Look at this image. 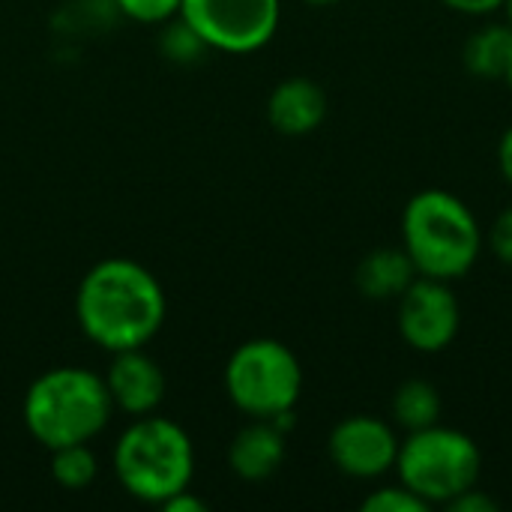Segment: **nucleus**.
Segmentation results:
<instances>
[{
	"label": "nucleus",
	"mask_w": 512,
	"mask_h": 512,
	"mask_svg": "<svg viewBox=\"0 0 512 512\" xmlns=\"http://www.w3.org/2000/svg\"><path fill=\"white\" fill-rule=\"evenodd\" d=\"M75 315L87 339L117 354L141 348L159 333L165 321V294L144 264L132 258H105L84 273Z\"/></svg>",
	"instance_id": "nucleus-1"
},
{
	"label": "nucleus",
	"mask_w": 512,
	"mask_h": 512,
	"mask_svg": "<svg viewBox=\"0 0 512 512\" xmlns=\"http://www.w3.org/2000/svg\"><path fill=\"white\" fill-rule=\"evenodd\" d=\"M213 51L249 54L264 48L282 18L279 0H183L180 15Z\"/></svg>",
	"instance_id": "nucleus-7"
},
{
	"label": "nucleus",
	"mask_w": 512,
	"mask_h": 512,
	"mask_svg": "<svg viewBox=\"0 0 512 512\" xmlns=\"http://www.w3.org/2000/svg\"><path fill=\"white\" fill-rule=\"evenodd\" d=\"M402 246L420 276L462 279L483 252V228L474 210L447 189L417 192L402 213Z\"/></svg>",
	"instance_id": "nucleus-2"
},
{
	"label": "nucleus",
	"mask_w": 512,
	"mask_h": 512,
	"mask_svg": "<svg viewBox=\"0 0 512 512\" xmlns=\"http://www.w3.org/2000/svg\"><path fill=\"white\" fill-rule=\"evenodd\" d=\"M228 399L255 420L294 411L303 390V369L294 351L276 339L243 342L225 366Z\"/></svg>",
	"instance_id": "nucleus-6"
},
{
	"label": "nucleus",
	"mask_w": 512,
	"mask_h": 512,
	"mask_svg": "<svg viewBox=\"0 0 512 512\" xmlns=\"http://www.w3.org/2000/svg\"><path fill=\"white\" fill-rule=\"evenodd\" d=\"M462 327L459 300L444 279L417 276L399 297V333L420 354L447 351Z\"/></svg>",
	"instance_id": "nucleus-8"
},
{
	"label": "nucleus",
	"mask_w": 512,
	"mask_h": 512,
	"mask_svg": "<svg viewBox=\"0 0 512 512\" xmlns=\"http://www.w3.org/2000/svg\"><path fill=\"white\" fill-rule=\"evenodd\" d=\"M285 462V432L273 420H255L237 432L228 450V465L240 480H270Z\"/></svg>",
	"instance_id": "nucleus-12"
},
{
	"label": "nucleus",
	"mask_w": 512,
	"mask_h": 512,
	"mask_svg": "<svg viewBox=\"0 0 512 512\" xmlns=\"http://www.w3.org/2000/svg\"><path fill=\"white\" fill-rule=\"evenodd\" d=\"M501 9H507V21L512 24V0H504V6Z\"/></svg>",
	"instance_id": "nucleus-27"
},
{
	"label": "nucleus",
	"mask_w": 512,
	"mask_h": 512,
	"mask_svg": "<svg viewBox=\"0 0 512 512\" xmlns=\"http://www.w3.org/2000/svg\"><path fill=\"white\" fill-rule=\"evenodd\" d=\"M417 267L411 261V255L405 252V246H381V249H372L360 264H357V273H354V282H357V291L366 297V300H399L408 285L417 279Z\"/></svg>",
	"instance_id": "nucleus-13"
},
{
	"label": "nucleus",
	"mask_w": 512,
	"mask_h": 512,
	"mask_svg": "<svg viewBox=\"0 0 512 512\" xmlns=\"http://www.w3.org/2000/svg\"><path fill=\"white\" fill-rule=\"evenodd\" d=\"M441 3L462 15H489L504 6V0H441Z\"/></svg>",
	"instance_id": "nucleus-22"
},
{
	"label": "nucleus",
	"mask_w": 512,
	"mask_h": 512,
	"mask_svg": "<svg viewBox=\"0 0 512 512\" xmlns=\"http://www.w3.org/2000/svg\"><path fill=\"white\" fill-rule=\"evenodd\" d=\"M309 6H333V3H339V0H306Z\"/></svg>",
	"instance_id": "nucleus-25"
},
{
	"label": "nucleus",
	"mask_w": 512,
	"mask_h": 512,
	"mask_svg": "<svg viewBox=\"0 0 512 512\" xmlns=\"http://www.w3.org/2000/svg\"><path fill=\"white\" fill-rule=\"evenodd\" d=\"M498 168H501L504 180L512 186V126L501 135V144H498Z\"/></svg>",
	"instance_id": "nucleus-24"
},
{
	"label": "nucleus",
	"mask_w": 512,
	"mask_h": 512,
	"mask_svg": "<svg viewBox=\"0 0 512 512\" xmlns=\"http://www.w3.org/2000/svg\"><path fill=\"white\" fill-rule=\"evenodd\" d=\"M51 474L63 489H87L96 474H99V462L93 456V450L87 444H66L51 450Z\"/></svg>",
	"instance_id": "nucleus-16"
},
{
	"label": "nucleus",
	"mask_w": 512,
	"mask_h": 512,
	"mask_svg": "<svg viewBox=\"0 0 512 512\" xmlns=\"http://www.w3.org/2000/svg\"><path fill=\"white\" fill-rule=\"evenodd\" d=\"M504 81L512 87V54H510V63H507V72H504Z\"/></svg>",
	"instance_id": "nucleus-26"
},
{
	"label": "nucleus",
	"mask_w": 512,
	"mask_h": 512,
	"mask_svg": "<svg viewBox=\"0 0 512 512\" xmlns=\"http://www.w3.org/2000/svg\"><path fill=\"white\" fill-rule=\"evenodd\" d=\"M390 411H393L396 426H402L408 432H420V429H429V426L441 423L444 402H441V393H438V387L432 381L411 378L393 393Z\"/></svg>",
	"instance_id": "nucleus-15"
},
{
	"label": "nucleus",
	"mask_w": 512,
	"mask_h": 512,
	"mask_svg": "<svg viewBox=\"0 0 512 512\" xmlns=\"http://www.w3.org/2000/svg\"><path fill=\"white\" fill-rule=\"evenodd\" d=\"M489 243H492L495 258L512 267V204L507 210H501V216L495 219L492 234H489Z\"/></svg>",
	"instance_id": "nucleus-20"
},
{
	"label": "nucleus",
	"mask_w": 512,
	"mask_h": 512,
	"mask_svg": "<svg viewBox=\"0 0 512 512\" xmlns=\"http://www.w3.org/2000/svg\"><path fill=\"white\" fill-rule=\"evenodd\" d=\"M399 483L420 495L429 507L450 504L471 486H477L483 471L480 447L471 435L453 426H429L408 432L396 459Z\"/></svg>",
	"instance_id": "nucleus-5"
},
{
	"label": "nucleus",
	"mask_w": 512,
	"mask_h": 512,
	"mask_svg": "<svg viewBox=\"0 0 512 512\" xmlns=\"http://www.w3.org/2000/svg\"><path fill=\"white\" fill-rule=\"evenodd\" d=\"M512 54V24H489V27H480L468 42H465V51H462V60H465V69L477 78H501L504 81V72H507V63H510Z\"/></svg>",
	"instance_id": "nucleus-14"
},
{
	"label": "nucleus",
	"mask_w": 512,
	"mask_h": 512,
	"mask_svg": "<svg viewBox=\"0 0 512 512\" xmlns=\"http://www.w3.org/2000/svg\"><path fill=\"white\" fill-rule=\"evenodd\" d=\"M111 411L105 378L81 366L48 369L24 396V426L48 450L87 444L108 426Z\"/></svg>",
	"instance_id": "nucleus-3"
},
{
	"label": "nucleus",
	"mask_w": 512,
	"mask_h": 512,
	"mask_svg": "<svg viewBox=\"0 0 512 512\" xmlns=\"http://www.w3.org/2000/svg\"><path fill=\"white\" fill-rule=\"evenodd\" d=\"M162 51L171 57V60H177V63H192V60H198L204 51H210L207 48V42L180 18L177 24H171L165 33H162Z\"/></svg>",
	"instance_id": "nucleus-17"
},
{
	"label": "nucleus",
	"mask_w": 512,
	"mask_h": 512,
	"mask_svg": "<svg viewBox=\"0 0 512 512\" xmlns=\"http://www.w3.org/2000/svg\"><path fill=\"white\" fill-rule=\"evenodd\" d=\"M105 387L111 393L114 408L132 417L153 414L165 399V375L159 363L141 348H126L114 354L111 369L105 375Z\"/></svg>",
	"instance_id": "nucleus-10"
},
{
	"label": "nucleus",
	"mask_w": 512,
	"mask_h": 512,
	"mask_svg": "<svg viewBox=\"0 0 512 512\" xmlns=\"http://www.w3.org/2000/svg\"><path fill=\"white\" fill-rule=\"evenodd\" d=\"M327 117V93L312 78H285L267 99V120L279 135H309Z\"/></svg>",
	"instance_id": "nucleus-11"
},
{
	"label": "nucleus",
	"mask_w": 512,
	"mask_h": 512,
	"mask_svg": "<svg viewBox=\"0 0 512 512\" xmlns=\"http://www.w3.org/2000/svg\"><path fill=\"white\" fill-rule=\"evenodd\" d=\"M162 510L165 512H204L207 510V504H204V501H198L195 495H189V489H183V492L171 495L168 501H162Z\"/></svg>",
	"instance_id": "nucleus-23"
},
{
	"label": "nucleus",
	"mask_w": 512,
	"mask_h": 512,
	"mask_svg": "<svg viewBox=\"0 0 512 512\" xmlns=\"http://www.w3.org/2000/svg\"><path fill=\"white\" fill-rule=\"evenodd\" d=\"M399 435L387 420L354 414L333 426L327 450L333 465L354 480H378L396 468L399 459Z\"/></svg>",
	"instance_id": "nucleus-9"
},
{
	"label": "nucleus",
	"mask_w": 512,
	"mask_h": 512,
	"mask_svg": "<svg viewBox=\"0 0 512 512\" xmlns=\"http://www.w3.org/2000/svg\"><path fill=\"white\" fill-rule=\"evenodd\" d=\"M363 510L366 512H426L429 504L414 495L408 486H384L378 492H372L366 501H363Z\"/></svg>",
	"instance_id": "nucleus-18"
},
{
	"label": "nucleus",
	"mask_w": 512,
	"mask_h": 512,
	"mask_svg": "<svg viewBox=\"0 0 512 512\" xmlns=\"http://www.w3.org/2000/svg\"><path fill=\"white\" fill-rule=\"evenodd\" d=\"M123 15L141 21V24H162L180 15L183 0H114Z\"/></svg>",
	"instance_id": "nucleus-19"
},
{
	"label": "nucleus",
	"mask_w": 512,
	"mask_h": 512,
	"mask_svg": "<svg viewBox=\"0 0 512 512\" xmlns=\"http://www.w3.org/2000/svg\"><path fill=\"white\" fill-rule=\"evenodd\" d=\"M114 471L120 486L147 504H162L189 489L195 450L183 426L168 417L144 414L117 441Z\"/></svg>",
	"instance_id": "nucleus-4"
},
{
	"label": "nucleus",
	"mask_w": 512,
	"mask_h": 512,
	"mask_svg": "<svg viewBox=\"0 0 512 512\" xmlns=\"http://www.w3.org/2000/svg\"><path fill=\"white\" fill-rule=\"evenodd\" d=\"M447 507L453 512H498V501L492 495H486L483 489L471 486L468 492H462L459 498H453Z\"/></svg>",
	"instance_id": "nucleus-21"
}]
</instances>
